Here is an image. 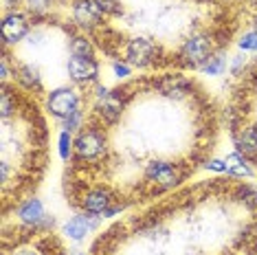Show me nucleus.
Here are the masks:
<instances>
[{"label": "nucleus", "instance_id": "f257e3e1", "mask_svg": "<svg viewBox=\"0 0 257 255\" xmlns=\"http://www.w3.org/2000/svg\"><path fill=\"white\" fill-rule=\"evenodd\" d=\"M143 176L156 189L167 191V189H174L183 181V170H180L178 163H172V161H165V159H154L150 163H145Z\"/></svg>", "mask_w": 257, "mask_h": 255}, {"label": "nucleus", "instance_id": "f03ea898", "mask_svg": "<svg viewBox=\"0 0 257 255\" xmlns=\"http://www.w3.org/2000/svg\"><path fill=\"white\" fill-rule=\"evenodd\" d=\"M81 108V95L73 86H57L46 95V110L51 117L64 121Z\"/></svg>", "mask_w": 257, "mask_h": 255}, {"label": "nucleus", "instance_id": "7ed1b4c3", "mask_svg": "<svg viewBox=\"0 0 257 255\" xmlns=\"http://www.w3.org/2000/svg\"><path fill=\"white\" fill-rule=\"evenodd\" d=\"M106 154V137L99 128H84L75 137V159L79 163L84 161H97Z\"/></svg>", "mask_w": 257, "mask_h": 255}, {"label": "nucleus", "instance_id": "20e7f679", "mask_svg": "<svg viewBox=\"0 0 257 255\" xmlns=\"http://www.w3.org/2000/svg\"><path fill=\"white\" fill-rule=\"evenodd\" d=\"M123 55H125V62L130 64V66L148 68L152 64H156V60H159V55H161V49L154 40L139 36V38H132L125 42Z\"/></svg>", "mask_w": 257, "mask_h": 255}, {"label": "nucleus", "instance_id": "39448f33", "mask_svg": "<svg viewBox=\"0 0 257 255\" xmlns=\"http://www.w3.org/2000/svg\"><path fill=\"white\" fill-rule=\"evenodd\" d=\"M213 55V42L207 36H191L180 46V62L191 68H202Z\"/></svg>", "mask_w": 257, "mask_h": 255}, {"label": "nucleus", "instance_id": "423d86ee", "mask_svg": "<svg viewBox=\"0 0 257 255\" xmlns=\"http://www.w3.org/2000/svg\"><path fill=\"white\" fill-rule=\"evenodd\" d=\"M66 73L73 84H95L99 79V62L95 57H75L66 62Z\"/></svg>", "mask_w": 257, "mask_h": 255}, {"label": "nucleus", "instance_id": "0eeeda50", "mask_svg": "<svg viewBox=\"0 0 257 255\" xmlns=\"http://www.w3.org/2000/svg\"><path fill=\"white\" fill-rule=\"evenodd\" d=\"M29 31H31V25H29V18L20 11H7L3 18V44L5 49L11 44L22 42Z\"/></svg>", "mask_w": 257, "mask_h": 255}, {"label": "nucleus", "instance_id": "6e6552de", "mask_svg": "<svg viewBox=\"0 0 257 255\" xmlns=\"http://www.w3.org/2000/svg\"><path fill=\"white\" fill-rule=\"evenodd\" d=\"M103 11L99 7L97 0H77L73 5V20L77 22L79 29L84 31H92L103 22Z\"/></svg>", "mask_w": 257, "mask_h": 255}, {"label": "nucleus", "instance_id": "1a4fd4ad", "mask_svg": "<svg viewBox=\"0 0 257 255\" xmlns=\"http://www.w3.org/2000/svg\"><path fill=\"white\" fill-rule=\"evenodd\" d=\"M235 150L244 154L250 163H257V121H248L233 130Z\"/></svg>", "mask_w": 257, "mask_h": 255}, {"label": "nucleus", "instance_id": "9d476101", "mask_svg": "<svg viewBox=\"0 0 257 255\" xmlns=\"http://www.w3.org/2000/svg\"><path fill=\"white\" fill-rule=\"evenodd\" d=\"M112 205H114L112 194L103 187H92L81 196V207H84V211L90 213V216H103V211Z\"/></svg>", "mask_w": 257, "mask_h": 255}, {"label": "nucleus", "instance_id": "9b49d317", "mask_svg": "<svg viewBox=\"0 0 257 255\" xmlns=\"http://www.w3.org/2000/svg\"><path fill=\"white\" fill-rule=\"evenodd\" d=\"M97 227H99V220L88 213V216H73L71 220H66L62 231H64V235H66L68 240L81 242V240H86L90 231H95Z\"/></svg>", "mask_w": 257, "mask_h": 255}, {"label": "nucleus", "instance_id": "f8f14e48", "mask_svg": "<svg viewBox=\"0 0 257 255\" xmlns=\"http://www.w3.org/2000/svg\"><path fill=\"white\" fill-rule=\"evenodd\" d=\"M16 216L22 224H27V227H38L44 222L46 218V211H44V205L40 198H27L22 205L16 209Z\"/></svg>", "mask_w": 257, "mask_h": 255}, {"label": "nucleus", "instance_id": "ddd939ff", "mask_svg": "<svg viewBox=\"0 0 257 255\" xmlns=\"http://www.w3.org/2000/svg\"><path fill=\"white\" fill-rule=\"evenodd\" d=\"M156 88H159L161 95L169 97V99H183L191 92V82L180 77V75H165V77L159 79Z\"/></svg>", "mask_w": 257, "mask_h": 255}, {"label": "nucleus", "instance_id": "4468645a", "mask_svg": "<svg viewBox=\"0 0 257 255\" xmlns=\"http://www.w3.org/2000/svg\"><path fill=\"white\" fill-rule=\"evenodd\" d=\"M14 75H16V79H18V84L29 92L42 88V75H40V71L33 64H20Z\"/></svg>", "mask_w": 257, "mask_h": 255}, {"label": "nucleus", "instance_id": "2eb2a0df", "mask_svg": "<svg viewBox=\"0 0 257 255\" xmlns=\"http://www.w3.org/2000/svg\"><path fill=\"white\" fill-rule=\"evenodd\" d=\"M224 161H226V174H231L235 178H250L255 174L253 167H250V161L244 154H239L237 150L231 152Z\"/></svg>", "mask_w": 257, "mask_h": 255}, {"label": "nucleus", "instance_id": "dca6fc26", "mask_svg": "<svg viewBox=\"0 0 257 255\" xmlns=\"http://www.w3.org/2000/svg\"><path fill=\"white\" fill-rule=\"evenodd\" d=\"M68 51H71V55H75V57H95V46H92L90 40L84 38V36L71 38Z\"/></svg>", "mask_w": 257, "mask_h": 255}, {"label": "nucleus", "instance_id": "f3484780", "mask_svg": "<svg viewBox=\"0 0 257 255\" xmlns=\"http://www.w3.org/2000/svg\"><path fill=\"white\" fill-rule=\"evenodd\" d=\"M57 154H60L62 161L73 159V154H75V139H73L71 132H66V130L60 132V137H57Z\"/></svg>", "mask_w": 257, "mask_h": 255}, {"label": "nucleus", "instance_id": "a211bd4d", "mask_svg": "<svg viewBox=\"0 0 257 255\" xmlns=\"http://www.w3.org/2000/svg\"><path fill=\"white\" fill-rule=\"evenodd\" d=\"M200 71H202L204 75H211V77H218V75H222V73L226 71V57L222 55V53H213L211 57H209V62L200 68Z\"/></svg>", "mask_w": 257, "mask_h": 255}, {"label": "nucleus", "instance_id": "6ab92c4d", "mask_svg": "<svg viewBox=\"0 0 257 255\" xmlns=\"http://www.w3.org/2000/svg\"><path fill=\"white\" fill-rule=\"evenodd\" d=\"M237 46L244 53H257V29H248L246 33H242L237 40Z\"/></svg>", "mask_w": 257, "mask_h": 255}, {"label": "nucleus", "instance_id": "aec40b11", "mask_svg": "<svg viewBox=\"0 0 257 255\" xmlns=\"http://www.w3.org/2000/svg\"><path fill=\"white\" fill-rule=\"evenodd\" d=\"M81 125H84V110H81V108L77 110V112H73L71 117H66V119L62 121V128H64L66 132H71V135H73V132L84 130Z\"/></svg>", "mask_w": 257, "mask_h": 255}, {"label": "nucleus", "instance_id": "412c9836", "mask_svg": "<svg viewBox=\"0 0 257 255\" xmlns=\"http://www.w3.org/2000/svg\"><path fill=\"white\" fill-rule=\"evenodd\" d=\"M112 73L119 79H127L132 75V66L127 62H112Z\"/></svg>", "mask_w": 257, "mask_h": 255}, {"label": "nucleus", "instance_id": "4be33fe9", "mask_svg": "<svg viewBox=\"0 0 257 255\" xmlns=\"http://www.w3.org/2000/svg\"><path fill=\"white\" fill-rule=\"evenodd\" d=\"M27 9H29V14H33V16L46 14V11H49V0H27Z\"/></svg>", "mask_w": 257, "mask_h": 255}, {"label": "nucleus", "instance_id": "5701e85b", "mask_svg": "<svg viewBox=\"0 0 257 255\" xmlns=\"http://www.w3.org/2000/svg\"><path fill=\"white\" fill-rule=\"evenodd\" d=\"M204 167H207V170H211V172H226V161L209 159V161H204Z\"/></svg>", "mask_w": 257, "mask_h": 255}, {"label": "nucleus", "instance_id": "b1692460", "mask_svg": "<svg viewBox=\"0 0 257 255\" xmlns=\"http://www.w3.org/2000/svg\"><path fill=\"white\" fill-rule=\"evenodd\" d=\"M244 66H246V57H244V55H235V60L231 62V73L233 75H242Z\"/></svg>", "mask_w": 257, "mask_h": 255}, {"label": "nucleus", "instance_id": "393cba45", "mask_svg": "<svg viewBox=\"0 0 257 255\" xmlns=\"http://www.w3.org/2000/svg\"><path fill=\"white\" fill-rule=\"evenodd\" d=\"M0 77H3V84L9 82V55H3V62H0Z\"/></svg>", "mask_w": 257, "mask_h": 255}, {"label": "nucleus", "instance_id": "a878e982", "mask_svg": "<svg viewBox=\"0 0 257 255\" xmlns=\"http://www.w3.org/2000/svg\"><path fill=\"white\" fill-rule=\"evenodd\" d=\"M11 255H42V251L38 246H18V248H14Z\"/></svg>", "mask_w": 257, "mask_h": 255}, {"label": "nucleus", "instance_id": "bb28decb", "mask_svg": "<svg viewBox=\"0 0 257 255\" xmlns=\"http://www.w3.org/2000/svg\"><path fill=\"white\" fill-rule=\"evenodd\" d=\"M16 3H20V0H5V5H7V7H14Z\"/></svg>", "mask_w": 257, "mask_h": 255}, {"label": "nucleus", "instance_id": "cd10ccee", "mask_svg": "<svg viewBox=\"0 0 257 255\" xmlns=\"http://www.w3.org/2000/svg\"><path fill=\"white\" fill-rule=\"evenodd\" d=\"M77 255H86V253H77Z\"/></svg>", "mask_w": 257, "mask_h": 255}]
</instances>
